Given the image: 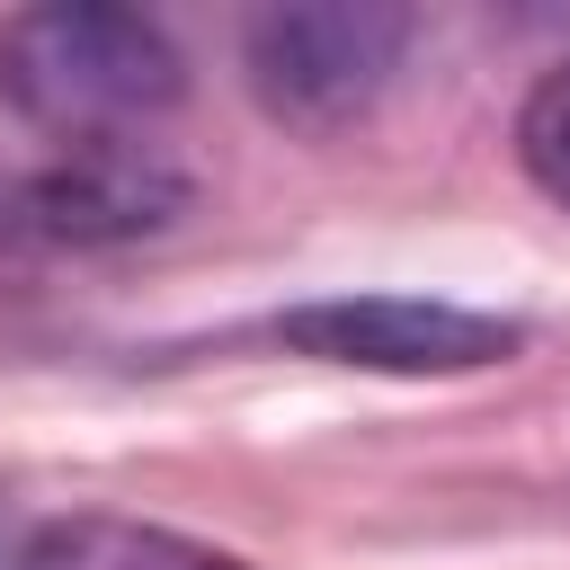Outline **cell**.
<instances>
[{
  "instance_id": "obj_1",
  "label": "cell",
  "mask_w": 570,
  "mask_h": 570,
  "mask_svg": "<svg viewBox=\"0 0 570 570\" xmlns=\"http://www.w3.org/2000/svg\"><path fill=\"white\" fill-rule=\"evenodd\" d=\"M178 89H187V62L142 9L45 0L0 18V98L62 151L142 134L160 107H178Z\"/></svg>"
},
{
  "instance_id": "obj_2",
  "label": "cell",
  "mask_w": 570,
  "mask_h": 570,
  "mask_svg": "<svg viewBox=\"0 0 570 570\" xmlns=\"http://www.w3.org/2000/svg\"><path fill=\"white\" fill-rule=\"evenodd\" d=\"M401 45H410V9L392 0H285L249 18L240 62L276 125L338 134L383 98V80L401 71Z\"/></svg>"
},
{
  "instance_id": "obj_3",
  "label": "cell",
  "mask_w": 570,
  "mask_h": 570,
  "mask_svg": "<svg viewBox=\"0 0 570 570\" xmlns=\"http://www.w3.org/2000/svg\"><path fill=\"white\" fill-rule=\"evenodd\" d=\"M276 338L294 356L321 365H356V374H481L508 365L525 347L517 321L499 312H463V303H428V294H338V303H303L276 321Z\"/></svg>"
},
{
  "instance_id": "obj_4",
  "label": "cell",
  "mask_w": 570,
  "mask_h": 570,
  "mask_svg": "<svg viewBox=\"0 0 570 570\" xmlns=\"http://www.w3.org/2000/svg\"><path fill=\"white\" fill-rule=\"evenodd\" d=\"M187 214V169L160 142H71L62 160H45L18 187V223L36 240H71V249H107V240H142L160 223Z\"/></svg>"
},
{
  "instance_id": "obj_5",
  "label": "cell",
  "mask_w": 570,
  "mask_h": 570,
  "mask_svg": "<svg viewBox=\"0 0 570 570\" xmlns=\"http://www.w3.org/2000/svg\"><path fill=\"white\" fill-rule=\"evenodd\" d=\"M18 570H258V561H232L196 534L134 525V517H53V525H36Z\"/></svg>"
},
{
  "instance_id": "obj_6",
  "label": "cell",
  "mask_w": 570,
  "mask_h": 570,
  "mask_svg": "<svg viewBox=\"0 0 570 570\" xmlns=\"http://www.w3.org/2000/svg\"><path fill=\"white\" fill-rule=\"evenodd\" d=\"M517 160H525V178L552 205H570V62H552L525 89V107H517Z\"/></svg>"
}]
</instances>
